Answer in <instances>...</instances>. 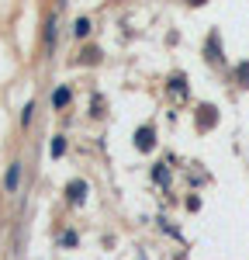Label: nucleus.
I'll return each mask as SVG.
<instances>
[{
  "label": "nucleus",
  "instance_id": "f257e3e1",
  "mask_svg": "<svg viewBox=\"0 0 249 260\" xmlns=\"http://www.w3.org/2000/svg\"><path fill=\"white\" fill-rule=\"evenodd\" d=\"M21 170H24V163H21V160H14L11 167H7V177H4L7 194H18V187H21Z\"/></svg>",
  "mask_w": 249,
  "mask_h": 260
},
{
  "label": "nucleus",
  "instance_id": "f03ea898",
  "mask_svg": "<svg viewBox=\"0 0 249 260\" xmlns=\"http://www.w3.org/2000/svg\"><path fill=\"white\" fill-rule=\"evenodd\" d=\"M66 198H69V205H83L87 184H83V180H69V184H66Z\"/></svg>",
  "mask_w": 249,
  "mask_h": 260
},
{
  "label": "nucleus",
  "instance_id": "7ed1b4c3",
  "mask_svg": "<svg viewBox=\"0 0 249 260\" xmlns=\"http://www.w3.org/2000/svg\"><path fill=\"white\" fill-rule=\"evenodd\" d=\"M152 125H142V128H139V132H135V146H139V149H142V153H149V149H152Z\"/></svg>",
  "mask_w": 249,
  "mask_h": 260
},
{
  "label": "nucleus",
  "instance_id": "20e7f679",
  "mask_svg": "<svg viewBox=\"0 0 249 260\" xmlns=\"http://www.w3.org/2000/svg\"><path fill=\"white\" fill-rule=\"evenodd\" d=\"M197 125H201V132H208V128L215 125V108H211V104L197 108Z\"/></svg>",
  "mask_w": 249,
  "mask_h": 260
},
{
  "label": "nucleus",
  "instance_id": "39448f33",
  "mask_svg": "<svg viewBox=\"0 0 249 260\" xmlns=\"http://www.w3.org/2000/svg\"><path fill=\"white\" fill-rule=\"evenodd\" d=\"M56 28H59V18L52 14V18L45 21V49H49V52L56 49Z\"/></svg>",
  "mask_w": 249,
  "mask_h": 260
},
{
  "label": "nucleus",
  "instance_id": "423d86ee",
  "mask_svg": "<svg viewBox=\"0 0 249 260\" xmlns=\"http://www.w3.org/2000/svg\"><path fill=\"white\" fill-rule=\"evenodd\" d=\"M73 35H76V39H87V35H90V21H87V18H76V24H73Z\"/></svg>",
  "mask_w": 249,
  "mask_h": 260
},
{
  "label": "nucleus",
  "instance_id": "0eeeda50",
  "mask_svg": "<svg viewBox=\"0 0 249 260\" xmlns=\"http://www.w3.org/2000/svg\"><path fill=\"white\" fill-rule=\"evenodd\" d=\"M52 104H56V108H66V104H69V87H59V90L52 94Z\"/></svg>",
  "mask_w": 249,
  "mask_h": 260
},
{
  "label": "nucleus",
  "instance_id": "6e6552de",
  "mask_svg": "<svg viewBox=\"0 0 249 260\" xmlns=\"http://www.w3.org/2000/svg\"><path fill=\"white\" fill-rule=\"evenodd\" d=\"M49 153H52V156H62V153H66V139H62V136H56V139L49 142Z\"/></svg>",
  "mask_w": 249,
  "mask_h": 260
},
{
  "label": "nucleus",
  "instance_id": "1a4fd4ad",
  "mask_svg": "<svg viewBox=\"0 0 249 260\" xmlns=\"http://www.w3.org/2000/svg\"><path fill=\"white\" fill-rule=\"evenodd\" d=\"M180 83H184V77H173V80H170V94H173V98H184V87H180Z\"/></svg>",
  "mask_w": 249,
  "mask_h": 260
},
{
  "label": "nucleus",
  "instance_id": "9d476101",
  "mask_svg": "<svg viewBox=\"0 0 249 260\" xmlns=\"http://www.w3.org/2000/svg\"><path fill=\"white\" fill-rule=\"evenodd\" d=\"M31 115H35V104L28 101V104H24V111H21V125H31Z\"/></svg>",
  "mask_w": 249,
  "mask_h": 260
},
{
  "label": "nucleus",
  "instance_id": "9b49d317",
  "mask_svg": "<svg viewBox=\"0 0 249 260\" xmlns=\"http://www.w3.org/2000/svg\"><path fill=\"white\" fill-rule=\"evenodd\" d=\"M239 83H242V87H249V66H246V62L239 66Z\"/></svg>",
  "mask_w": 249,
  "mask_h": 260
},
{
  "label": "nucleus",
  "instance_id": "f8f14e48",
  "mask_svg": "<svg viewBox=\"0 0 249 260\" xmlns=\"http://www.w3.org/2000/svg\"><path fill=\"white\" fill-rule=\"evenodd\" d=\"M101 59V52H97V49H87V52H83V62H97Z\"/></svg>",
  "mask_w": 249,
  "mask_h": 260
},
{
  "label": "nucleus",
  "instance_id": "ddd939ff",
  "mask_svg": "<svg viewBox=\"0 0 249 260\" xmlns=\"http://www.w3.org/2000/svg\"><path fill=\"white\" fill-rule=\"evenodd\" d=\"M76 243V233H62V246H73Z\"/></svg>",
  "mask_w": 249,
  "mask_h": 260
},
{
  "label": "nucleus",
  "instance_id": "4468645a",
  "mask_svg": "<svg viewBox=\"0 0 249 260\" xmlns=\"http://www.w3.org/2000/svg\"><path fill=\"white\" fill-rule=\"evenodd\" d=\"M94 115H97V118L104 115V101H101V98H94Z\"/></svg>",
  "mask_w": 249,
  "mask_h": 260
},
{
  "label": "nucleus",
  "instance_id": "2eb2a0df",
  "mask_svg": "<svg viewBox=\"0 0 249 260\" xmlns=\"http://www.w3.org/2000/svg\"><path fill=\"white\" fill-rule=\"evenodd\" d=\"M190 4H204V0H190Z\"/></svg>",
  "mask_w": 249,
  "mask_h": 260
}]
</instances>
